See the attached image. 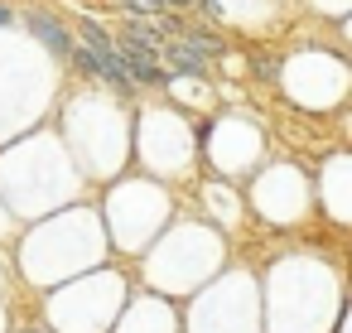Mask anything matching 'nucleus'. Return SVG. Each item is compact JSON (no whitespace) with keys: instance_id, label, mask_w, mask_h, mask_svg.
Segmentation results:
<instances>
[{"instance_id":"4","label":"nucleus","mask_w":352,"mask_h":333,"mask_svg":"<svg viewBox=\"0 0 352 333\" xmlns=\"http://www.w3.org/2000/svg\"><path fill=\"white\" fill-rule=\"evenodd\" d=\"M126 30H131V44H140V49H150V54L160 49V30H155V25H145V20H131Z\"/></svg>"},{"instance_id":"3","label":"nucleus","mask_w":352,"mask_h":333,"mask_svg":"<svg viewBox=\"0 0 352 333\" xmlns=\"http://www.w3.org/2000/svg\"><path fill=\"white\" fill-rule=\"evenodd\" d=\"M174 73H179V78H198V73H203V54L188 49V44H179V49H174Z\"/></svg>"},{"instance_id":"5","label":"nucleus","mask_w":352,"mask_h":333,"mask_svg":"<svg viewBox=\"0 0 352 333\" xmlns=\"http://www.w3.org/2000/svg\"><path fill=\"white\" fill-rule=\"evenodd\" d=\"M68 54H73V63H78L82 73H97V49H92V44H78V49L68 44Z\"/></svg>"},{"instance_id":"2","label":"nucleus","mask_w":352,"mask_h":333,"mask_svg":"<svg viewBox=\"0 0 352 333\" xmlns=\"http://www.w3.org/2000/svg\"><path fill=\"white\" fill-rule=\"evenodd\" d=\"M30 30H34L54 54H68V34H63V25H58V20H49V15H30Z\"/></svg>"},{"instance_id":"7","label":"nucleus","mask_w":352,"mask_h":333,"mask_svg":"<svg viewBox=\"0 0 352 333\" xmlns=\"http://www.w3.org/2000/svg\"><path fill=\"white\" fill-rule=\"evenodd\" d=\"M0 25H10V10H6V6H0Z\"/></svg>"},{"instance_id":"6","label":"nucleus","mask_w":352,"mask_h":333,"mask_svg":"<svg viewBox=\"0 0 352 333\" xmlns=\"http://www.w3.org/2000/svg\"><path fill=\"white\" fill-rule=\"evenodd\" d=\"M155 6H188V0H155Z\"/></svg>"},{"instance_id":"1","label":"nucleus","mask_w":352,"mask_h":333,"mask_svg":"<svg viewBox=\"0 0 352 333\" xmlns=\"http://www.w3.org/2000/svg\"><path fill=\"white\" fill-rule=\"evenodd\" d=\"M121 58H126V78H135V83H164V78H169V73L160 68V58H155L150 49H140V44H126Z\"/></svg>"}]
</instances>
